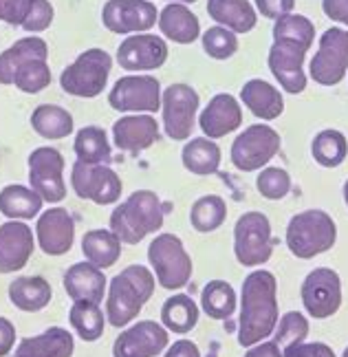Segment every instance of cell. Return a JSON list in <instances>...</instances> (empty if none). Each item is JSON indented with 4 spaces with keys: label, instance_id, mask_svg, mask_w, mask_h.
Returning <instances> with one entry per match:
<instances>
[{
    "label": "cell",
    "instance_id": "obj_1",
    "mask_svg": "<svg viewBox=\"0 0 348 357\" xmlns=\"http://www.w3.org/2000/svg\"><path fill=\"white\" fill-rule=\"evenodd\" d=\"M275 276L271 271L256 269L243 282L241 291V320H239V344L254 347L275 331L278 324V300Z\"/></svg>",
    "mask_w": 348,
    "mask_h": 357
},
{
    "label": "cell",
    "instance_id": "obj_2",
    "mask_svg": "<svg viewBox=\"0 0 348 357\" xmlns=\"http://www.w3.org/2000/svg\"><path fill=\"white\" fill-rule=\"evenodd\" d=\"M43 38H22L0 53V84H16L24 93H40L51 84Z\"/></svg>",
    "mask_w": 348,
    "mask_h": 357
},
{
    "label": "cell",
    "instance_id": "obj_3",
    "mask_svg": "<svg viewBox=\"0 0 348 357\" xmlns=\"http://www.w3.org/2000/svg\"><path fill=\"white\" fill-rule=\"evenodd\" d=\"M170 208L172 205L161 203L155 192L137 190L110 214V231H115L121 243L137 245L163 227V216Z\"/></svg>",
    "mask_w": 348,
    "mask_h": 357
},
{
    "label": "cell",
    "instance_id": "obj_4",
    "mask_svg": "<svg viewBox=\"0 0 348 357\" xmlns=\"http://www.w3.org/2000/svg\"><path fill=\"white\" fill-rule=\"evenodd\" d=\"M155 294V276L142 265H130L108 282L106 320L115 328L130 324Z\"/></svg>",
    "mask_w": 348,
    "mask_h": 357
},
{
    "label": "cell",
    "instance_id": "obj_5",
    "mask_svg": "<svg viewBox=\"0 0 348 357\" xmlns=\"http://www.w3.org/2000/svg\"><path fill=\"white\" fill-rule=\"evenodd\" d=\"M338 241V227L322 210H306L296 214L287 227V245L294 256L309 260L333 250Z\"/></svg>",
    "mask_w": 348,
    "mask_h": 357
},
{
    "label": "cell",
    "instance_id": "obj_6",
    "mask_svg": "<svg viewBox=\"0 0 348 357\" xmlns=\"http://www.w3.org/2000/svg\"><path fill=\"white\" fill-rule=\"evenodd\" d=\"M148 260L163 289H181L192 278V258L174 234H159L152 241L148 247Z\"/></svg>",
    "mask_w": 348,
    "mask_h": 357
},
{
    "label": "cell",
    "instance_id": "obj_7",
    "mask_svg": "<svg viewBox=\"0 0 348 357\" xmlns=\"http://www.w3.org/2000/svg\"><path fill=\"white\" fill-rule=\"evenodd\" d=\"M110 66H113V60L106 51L89 49L64 68L60 84L68 95H75V98H97L106 89Z\"/></svg>",
    "mask_w": 348,
    "mask_h": 357
},
{
    "label": "cell",
    "instance_id": "obj_8",
    "mask_svg": "<svg viewBox=\"0 0 348 357\" xmlns=\"http://www.w3.org/2000/svg\"><path fill=\"white\" fill-rule=\"evenodd\" d=\"M234 252L243 267H258L271 258V223L260 212L243 214L234 227Z\"/></svg>",
    "mask_w": 348,
    "mask_h": 357
},
{
    "label": "cell",
    "instance_id": "obj_9",
    "mask_svg": "<svg viewBox=\"0 0 348 357\" xmlns=\"http://www.w3.org/2000/svg\"><path fill=\"white\" fill-rule=\"evenodd\" d=\"M278 150H280V135L269 126L256 123L236 137L232 146V161L239 170L254 172L269 163L278 155Z\"/></svg>",
    "mask_w": 348,
    "mask_h": 357
},
{
    "label": "cell",
    "instance_id": "obj_10",
    "mask_svg": "<svg viewBox=\"0 0 348 357\" xmlns=\"http://www.w3.org/2000/svg\"><path fill=\"white\" fill-rule=\"evenodd\" d=\"M108 104L119 113H155L161 108V84L152 75H126L115 82Z\"/></svg>",
    "mask_w": 348,
    "mask_h": 357
},
{
    "label": "cell",
    "instance_id": "obj_11",
    "mask_svg": "<svg viewBox=\"0 0 348 357\" xmlns=\"http://www.w3.org/2000/svg\"><path fill=\"white\" fill-rule=\"evenodd\" d=\"M348 71V31L333 26L319 38V49L311 60V77L322 86H333Z\"/></svg>",
    "mask_w": 348,
    "mask_h": 357
},
{
    "label": "cell",
    "instance_id": "obj_12",
    "mask_svg": "<svg viewBox=\"0 0 348 357\" xmlns=\"http://www.w3.org/2000/svg\"><path fill=\"white\" fill-rule=\"evenodd\" d=\"M300 294L306 313L315 320H324L338 313L342 305V280L338 271L319 267L304 278Z\"/></svg>",
    "mask_w": 348,
    "mask_h": 357
},
{
    "label": "cell",
    "instance_id": "obj_13",
    "mask_svg": "<svg viewBox=\"0 0 348 357\" xmlns=\"http://www.w3.org/2000/svg\"><path fill=\"white\" fill-rule=\"evenodd\" d=\"M163 126L170 139L186 142L192 135L199 108V93L188 84H172L163 91Z\"/></svg>",
    "mask_w": 348,
    "mask_h": 357
},
{
    "label": "cell",
    "instance_id": "obj_14",
    "mask_svg": "<svg viewBox=\"0 0 348 357\" xmlns=\"http://www.w3.org/2000/svg\"><path fill=\"white\" fill-rule=\"evenodd\" d=\"M71 185L75 195L97 205H110L121 197V178L108 166H91V163L75 161Z\"/></svg>",
    "mask_w": 348,
    "mask_h": 357
},
{
    "label": "cell",
    "instance_id": "obj_15",
    "mask_svg": "<svg viewBox=\"0 0 348 357\" xmlns=\"http://www.w3.org/2000/svg\"><path fill=\"white\" fill-rule=\"evenodd\" d=\"M64 159L55 148H38L29 155V183L43 201L60 203L66 197V183L62 178Z\"/></svg>",
    "mask_w": 348,
    "mask_h": 357
},
{
    "label": "cell",
    "instance_id": "obj_16",
    "mask_svg": "<svg viewBox=\"0 0 348 357\" xmlns=\"http://www.w3.org/2000/svg\"><path fill=\"white\" fill-rule=\"evenodd\" d=\"M102 20L113 33H142L157 24V7L148 0H108Z\"/></svg>",
    "mask_w": 348,
    "mask_h": 357
},
{
    "label": "cell",
    "instance_id": "obj_17",
    "mask_svg": "<svg viewBox=\"0 0 348 357\" xmlns=\"http://www.w3.org/2000/svg\"><path fill=\"white\" fill-rule=\"evenodd\" d=\"M168 347V328L144 320L133 324L115 340L113 357H157Z\"/></svg>",
    "mask_w": 348,
    "mask_h": 357
},
{
    "label": "cell",
    "instance_id": "obj_18",
    "mask_svg": "<svg viewBox=\"0 0 348 357\" xmlns=\"http://www.w3.org/2000/svg\"><path fill=\"white\" fill-rule=\"evenodd\" d=\"M306 51L309 49L291 43V40H273V47L269 51V68L287 93L298 95L306 89V75L302 68Z\"/></svg>",
    "mask_w": 348,
    "mask_h": 357
},
{
    "label": "cell",
    "instance_id": "obj_19",
    "mask_svg": "<svg viewBox=\"0 0 348 357\" xmlns=\"http://www.w3.org/2000/svg\"><path fill=\"white\" fill-rule=\"evenodd\" d=\"M168 58V45L150 33L126 38L117 49V62L126 71H155Z\"/></svg>",
    "mask_w": 348,
    "mask_h": 357
},
{
    "label": "cell",
    "instance_id": "obj_20",
    "mask_svg": "<svg viewBox=\"0 0 348 357\" xmlns=\"http://www.w3.org/2000/svg\"><path fill=\"white\" fill-rule=\"evenodd\" d=\"M36 234L40 250L47 256H62L73 247L75 241V221L64 208H51L40 214Z\"/></svg>",
    "mask_w": 348,
    "mask_h": 357
},
{
    "label": "cell",
    "instance_id": "obj_21",
    "mask_svg": "<svg viewBox=\"0 0 348 357\" xmlns=\"http://www.w3.org/2000/svg\"><path fill=\"white\" fill-rule=\"evenodd\" d=\"M33 254V231L20 221L0 225V273L20 271Z\"/></svg>",
    "mask_w": 348,
    "mask_h": 357
},
{
    "label": "cell",
    "instance_id": "obj_22",
    "mask_svg": "<svg viewBox=\"0 0 348 357\" xmlns=\"http://www.w3.org/2000/svg\"><path fill=\"white\" fill-rule=\"evenodd\" d=\"M115 146L123 153L139 155L148 150L152 144L159 142V126L157 119L150 115H128L115 121L113 126Z\"/></svg>",
    "mask_w": 348,
    "mask_h": 357
},
{
    "label": "cell",
    "instance_id": "obj_23",
    "mask_svg": "<svg viewBox=\"0 0 348 357\" xmlns=\"http://www.w3.org/2000/svg\"><path fill=\"white\" fill-rule=\"evenodd\" d=\"M106 287L108 280L104 276V269L91 265L89 260L86 263H75L64 273V291L73 302L86 300L100 305V302H104Z\"/></svg>",
    "mask_w": 348,
    "mask_h": 357
},
{
    "label": "cell",
    "instance_id": "obj_24",
    "mask_svg": "<svg viewBox=\"0 0 348 357\" xmlns=\"http://www.w3.org/2000/svg\"><path fill=\"white\" fill-rule=\"evenodd\" d=\"M241 123H243L241 106L229 93H220L216 98H212L199 119V126L207 135V139L225 137L239 128Z\"/></svg>",
    "mask_w": 348,
    "mask_h": 357
},
{
    "label": "cell",
    "instance_id": "obj_25",
    "mask_svg": "<svg viewBox=\"0 0 348 357\" xmlns=\"http://www.w3.org/2000/svg\"><path fill=\"white\" fill-rule=\"evenodd\" d=\"M75 351L73 335L62 326H51L36 337L20 342L16 355L20 357H71Z\"/></svg>",
    "mask_w": 348,
    "mask_h": 357
},
{
    "label": "cell",
    "instance_id": "obj_26",
    "mask_svg": "<svg viewBox=\"0 0 348 357\" xmlns=\"http://www.w3.org/2000/svg\"><path fill=\"white\" fill-rule=\"evenodd\" d=\"M241 100L249 111L264 121L280 117L285 111L282 93L264 79H249L241 91Z\"/></svg>",
    "mask_w": 348,
    "mask_h": 357
},
{
    "label": "cell",
    "instance_id": "obj_27",
    "mask_svg": "<svg viewBox=\"0 0 348 357\" xmlns=\"http://www.w3.org/2000/svg\"><path fill=\"white\" fill-rule=\"evenodd\" d=\"M159 29L179 45H192L201 33L199 18L181 3H172L159 13Z\"/></svg>",
    "mask_w": 348,
    "mask_h": 357
},
{
    "label": "cell",
    "instance_id": "obj_28",
    "mask_svg": "<svg viewBox=\"0 0 348 357\" xmlns=\"http://www.w3.org/2000/svg\"><path fill=\"white\" fill-rule=\"evenodd\" d=\"M207 13L234 33H247L256 26V11L247 0H210Z\"/></svg>",
    "mask_w": 348,
    "mask_h": 357
},
{
    "label": "cell",
    "instance_id": "obj_29",
    "mask_svg": "<svg viewBox=\"0 0 348 357\" xmlns=\"http://www.w3.org/2000/svg\"><path fill=\"white\" fill-rule=\"evenodd\" d=\"M53 289L43 276H20L9 284V300L20 311L36 313L51 302Z\"/></svg>",
    "mask_w": 348,
    "mask_h": 357
},
{
    "label": "cell",
    "instance_id": "obj_30",
    "mask_svg": "<svg viewBox=\"0 0 348 357\" xmlns=\"http://www.w3.org/2000/svg\"><path fill=\"white\" fill-rule=\"evenodd\" d=\"M43 210V197L24 185H7L0 190V214L11 221H29Z\"/></svg>",
    "mask_w": 348,
    "mask_h": 357
},
{
    "label": "cell",
    "instance_id": "obj_31",
    "mask_svg": "<svg viewBox=\"0 0 348 357\" xmlns=\"http://www.w3.org/2000/svg\"><path fill=\"white\" fill-rule=\"evenodd\" d=\"M82 252L91 265L106 269L113 267L121 256V241L115 236V231L108 229H91L82 238Z\"/></svg>",
    "mask_w": 348,
    "mask_h": 357
},
{
    "label": "cell",
    "instance_id": "obj_32",
    "mask_svg": "<svg viewBox=\"0 0 348 357\" xmlns=\"http://www.w3.org/2000/svg\"><path fill=\"white\" fill-rule=\"evenodd\" d=\"M75 155L77 161L91 163V166H108L113 161V150H110L106 130L100 126H84L75 135Z\"/></svg>",
    "mask_w": 348,
    "mask_h": 357
},
{
    "label": "cell",
    "instance_id": "obj_33",
    "mask_svg": "<svg viewBox=\"0 0 348 357\" xmlns=\"http://www.w3.org/2000/svg\"><path fill=\"white\" fill-rule=\"evenodd\" d=\"M161 322L172 333L186 335L190 333L199 322V307L190 296L176 294L163 302L161 309Z\"/></svg>",
    "mask_w": 348,
    "mask_h": 357
},
{
    "label": "cell",
    "instance_id": "obj_34",
    "mask_svg": "<svg viewBox=\"0 0 348 357\" xmlns=\"http://www.w3.org/2000/svg\"><path fill=\"white\" fill-rule=\"evenodd\" d=\"M31 126L45 139H64L73 132V117L62 106L43 104L33 111Z\"/></svg>",
    "mask_w": 348,
    "mask_h": 357
},
{
    "label": "cell",
    "instance_id": "obj_35",
    "mask_svg": "<svg viewBox=\"0 0 348 357\" xmlns=\"http://www.w3.org/2000/svg\"><path fill=\"white\" fill-rule=\"evenodd\" d=\"M183 166L199 176L216 174L220 166V148L207 137H197L183 148Z\"/></svg>",
    "mask_w": 348,
    "mask_h": 357
},
{
    "label": "cell",
    "instance_id": "obj_36",
    "mask_svg": "<svg viewBox=\"0 0 348 357\" xmlns=\"http://www.w3.org/2000/svg\"><path fill=\"white\" fill-rule=\"evenodd\" d=\"M68 320H71L73 331L84 342L100 340L104 333V326H106L102 307L95 305V302H86V300L73 302L71 311H68Z\"/></svg>",
    "mask_w": 348,
    "mask_h": 357
},
{
    "label": "cell",
    "instance_id": "obj_37",
    "mask_svg": "<svg viewBox=\"0 0 348 357\" xmlns=\"http://www.w3.org/2000/svg\"><path fill=\"white\" fill-rule=\"evenodd\" d=\"M225 218H227V205L216 195L201 197L199 201L192 203L190 223L194 229L201 231V234L216 231L222 223H225Z\"/></svg>",
    "mask_w": 348,
    "mask_h": 357
},
{
    "label": "cell",
    "instance_id": "obj_38",
    "mask_svg": "<svg viewBox=\"0 0 348 357\" xmlns=\"http://www.w3.org/2000/svg\"><path fill=\"white\" fill-rule=\"evenodd\" d=\"M203 311L214 320H227L236 311V291L225 280H212L205 284L201 294Z\"/></svg>",
    "mask_w": 348,
    "mask_h": 357
},
{
    "label": "cell",
    "instance_id": "obj_39",
    "mask_svg": "<svg viewBox=\"0 0 348 357\" xmlns=\"http://www.w3.org/2000/svg\"><path fill=\"white\" fill-rule=\"evenodd\" d=\"M313 159L324 168H338L348 155V142L340 130H322L311 144Z\"/></svg>",
    "mask_w": 348,
    "mask_h": 357
},
{
    "label": "cell",
    "instance_id": "obj_40",
    "mask_svg": "<svg viewBox=\"0 0 348 357\" xmlns=\"http://www.w3.org/2000/svg\"><path fill=\"white\" fill-rule=\"evenodd\" d=\"M273 40H291L304 49H309L315 40V26L309 18L304 16H282L273 24Z\"/></svg>",
    "mask_w": 348,
    "mask_h": 357
},
{
    "label": "cell",
    "instance_id": "obj_41",
    "mask_svg": "<svg viewBox=\"0 0 348 357\" xmlns=\"http://www.w3.org/2000/svg\"><path fill=\"white\" fill-rule=\"evenodd\" d=\"M306 335H309V320L298 311H289L280 318V324H275L273 342L285 351L289 347H296L300 342H304Z\"/></svg>",
    "mask_w": 348,
    "mask_h": 357
},
{
    "label": "cell",
    "instance_id": "obj_42",
    "mask_svg": "<svg viewBox=\"0 0 348 357\" xmlns=\"http://www.w3.org/2000/svg\"><path fill=\"white\" fill-rule=\"evenodd\" d=\"M203 49L214 60H227L239 49V40L225 26H212L203 33Z\"/></svg>",
    "mask_w": 348,
    "mask_h": 357
},
{
    "label": "cell",
    "instance_id": "obj_43",
    "mask_svg": "<svg viewBox=\"0 0 348 357\" xmlns=\"http://www.w3.org/2000/svg\"><path fill=\"white\" fill-rule=\"evenodd\" d=\"M258 192L269 201H280L291 190V176L282 168H264L256 178Z\"/></svg>",
    "mask_w": 348,
    "mask_h": 357
},
{
    "label": "cell",
    "instance_id": "obj_44",
    "mask_svg": "<svg viewBox=\"0 0 348 357\" xmlns=\"http://www.w3.org/2000/svg\"><path fill=\"white\" fill-rule=\"evenodd\" d=\"M51 22H53V7L49 0H31V9L22 22V29L31 33H40L49 29Z\"/></svg>",
    "mask_w": 348,
    "mask_h": 357
},
{
    "label": "cell",
    "instance_id": "obj_45",
    "mask_svg": "<svg viewBox=\"0 0 348 357\" xmlns=\"http://www.w3.org/2000/svg\"><path fill=\"white\" fill-rule=\"evenodd\" d=\"M31 9V0H0V20L13 24V26H22L27 13Z\"/></svg>",
    "mask_w": 348,
    "mask_h": 357
},
{
    "label": "cell",
    "instance_id": "obj_46",
    "mask_svg": "<svg viewBox=\"0 0 348 357\" xmlns=\"http://www.w3.org/2000/svg\"><path fill=\"white\" fill-rule=\"evenodd\" d=\"M285 357H338L333 353V349L328 344H322V342H300L296 347H289L282 351Z\"/></svg>",
    "mask_w": 348,
    "mask_h": 357
},
{
    "label": "cell",
    "instance_id": "obj_47",
    "mask_svg": "<svg viewBox=\"0 0 348 357\" xmlns=\"http://www.w3.org/2000/svg\"><path fill=\"white\" fill-rule=\"evenodd\" d=\"M256 7L264 18H282L289 16L296 7V0H256Z\"/></svg>",
    "mask_w": 348,
    "mask_h": 357
},
{
    "label": "cell",
    "instance_id": "obj_48",
    "mask_svg": "<svg viewBox=\"0 0 348 357\" xmlns=\"http://www.w3.org/2000/svg\"><path fill=\"white\" fill-rule=\"evenodd\" d=\"M13 344H16V326L7 318H0V357L9 355Z\"/></svg>",
    "mask_w": 348,
    "mask_h": 357
},
{
    "label": "cell",
    "instance_id": "obj_49",
    "mask_svg": "<svg viewBox=\"0 0 348 357\" xmlns=\"http://www.w3.org/2000/svg\"><path fill=\"white\" fill-rule=\"evenodd\" d=\"M322 7L331 20L348 24V0H322Z\"/></svg>",
    "mask_w": 348,
    "mask_h": 357
},
{
    "label": "cell",
    "instance_id": "obj_50",
    "mask_svg": "<svg viewBox=\"0 0 348 357\" xmlns=\"http://www.w3.org/2000/svg\"><path fill=\"white\" fill-rule=\"evenodd\" d=\"M245 357H285V355H282V349L271 340V342H258V344L249 347Z\"/></svg>",
    "mask_w": 348,
    "mask_h": 357
},
{
    "label": "cell",
    "instance_id": "obj_51",
    "mask_svg": "<svg viewBox=\"0 0 348 357\" xmlns=\"http://www.w3.org/2000/svg\"><path fill=\"white\" fill-rule=\"evenodd\" d=\"M163 357H201V353H199V347L194 344V342L179 340L168 349V353H165Z\"/></svg>",
    "mask_w": 348,
    "mask_h": 357
},
{
    "label": "cell",
    "instance_id": "obj_52",
    "mask_svg": "<svg viewBox=\"0 0 348 357\" xmlns=\"http://www.w3.org/2000/svg\"><path fill=\"white\" fill-rule=\"evenodd\" d=\"M344 201H346V205H348V181L344 183Z\"/></svg>",
    "mask_w": 348,
    "mask_h": 357
},
{
    "label": "cell",
    "instance_id": "obj_53",
    "mask_svg": "<svg viewBox=\"0 0 348 357\" xmlns=\"http://www.w3.org/2000/svg\"><path fill=\"white\" fill-rule=\"evenodd\" d=\"M172 3H194V0H172Z\"/></svg>",
    "mask_w": 348,
    "mask_h": 357
},
{
    "label": "cell",
    "instance_id": "obj_54",
    "mask_svg": "<svg viewBox=\"0 0 348 357\" xmlns=\"http://www.w3.org/2000/svg\"><path fill=\"white\" fill-rule=\"evenodd\" d=\"M342 357H348V347H346V351H344V355Z\"/></svg>",
    "mask_w": 348,
    "mask_h": 357
},
{
    "label": "cell",
    "instance_id": "obj_55",
    "mask_svg": "<svg viewBox=\"0 0 348 357\" xmlns=\"http://www.w3.org/2000/svg\"><path fill=\"white\" fill-rule=\"evenodd\" d=\"M16 357H20V355H16Z\"/></svg>",
    "mask_w": 348,
    "mask_h": 357
}]
</instances>
